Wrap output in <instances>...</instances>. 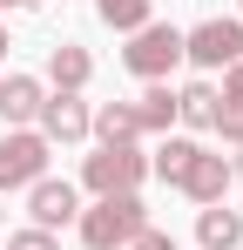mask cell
Instances as JSON below:
<instances>
[{"instance_id":"obj_11","label":"cell","mask_w":243,"mask_h":250,"mask_svg":"<svg viewBox=\"0 0 243 250\" xmlns=\"http://www.w3.org/2000/svg\"><path fill=\"white\" fill-rule=\"evenodd\" d=\"M88 75H95V61H88V47L61 41L54 54H47V82H54V95H81V88H88Z\"/></svg>"},{"instance_id":"obj_6","label":"cell","mask_w":243,"mask_h":250,"mask_svg":"<svg viewBox=\"0 0 243 250\" xmlns=\"http://www.w3.org/2000/svg\"><path fill=\"white\" fill-rule=\"evenodd\" d=\"M27 216H34V230H47V237H54V223H75V216H81L75 183H54V176L27 183Z\"/></svg>"},{"instance_id":"obj_22","label":"cell","mask_w":243,"mask_h":250,"mask_svg":"<svg viewBox=\"0 0 243 250\" xmlns=\"http://www.w3.org/2000/svg\"><path fill=\"white\" fill-rule=\"evenodd\" d=\"M0 7H14V0H0Z\"/></svg>"},{"instance_id":"obj_20","label":"cell","mask_w":243,"mask_h":250,"mask_svg":"<svg viewBox=\"0 0 243 250\" xmlns=\"http://www.w3.org/2000/svg\"><path fill=\"white\" fill-rule=\"evenodd\" d=\"M230 176H243V156H237V163H230Z\"/></svg>"},{"instance_id":"obj_7","label":"cell","mask_w":243,"mask_h":250,"mask_svg":"<svg viewBox=\"0 0 243 250\" xmlns=\"http://www.w3.org/2000/svg\"><path fill=\"white\" fill-rule=\"evenodd\" d=\"M189 203H223V189H230V156H209V149H196V163L182 169V183H176Z\"/></svg>"},{"instance_id":"obj_15","label":"cell","mask_w":243,"mask_h":250,"mask_svg":"<svg viewBox=\"0 0 243 250\" xmlns=\"http://www.w3.org/2000/svg\"><path fill=\"white\" fill-rule=\"evenodd\" d=\"M135 122H142V135H156V128H169L176 122V88H149V95H142V102H135Z\"/></svg>"},{"instance_id":"obj_10","label":"cell","mask_w":243,"mask_h":250,"mask_svg":"<svg viewBox=\"0 0 243 250\" xmlns=\"http://www.w3.org/2000/svg\"><path fill=\"white\" fill-rule=\"evenodd\" d=\"M40 102H47V88L34 82V75H7V82H0V122H34L40 115Z\"/></svg>"},{"instance_id":"obj_19","label":"cell","mask_w":243,"mask_h":250,"mask_svg":"<svg viewBox=\"0 0 243 250\" xmlns=\"http://www.w3.org/2000/svg\"><path fill=\"white\" fill-rule=\"evenodd\" d=\"M128 250H176V244H169L162 230H142V237H135V244H128Z\"/></svg>"},{"instance_id":"obj_9","label":"cell","mask_w":243,"mask_h":250,"mask_svg":"<svg viewBox=\"0 0 243 250\" xmlns=\"http://www.w3.org/2000/svg\"><path fill=\"white\" fill-rule=\"evenodd\" d=\"M209 128H216L223 142H237V149H243V61H237V68H223V95H216Z\"/></svg>"},{"instance_id":"obj_8","label":"cell","mask_w":243,"mask_h":250,"mask_svg":"<svg viewBox=\"0 0 243 250\" xmlns=\"http://www.w3.org/2000/svg\"><path fill=\"white\" fill-rule=\"evenodd\" d=\"M40 135L47 142H81L88 135V102L81 95H47L40 102Z\"/></svg>"},{"instance_id":"obj_17","label":"cell","mask_w":243,"mask_h":250,"mask_svg":"<svg viewBox=\"0 0 243 250\" xmlns=\"http://www.w3.org/2000/svg\"><path fill=\"white\" fill-rule=\"evenodd\" d=\"M196 149H202V142H162V156H156L149 169H156L162 183H182V169L196 163Z\"/></svg>"},{"instance_id":"obj_14","label":"cell","mask_w":243,"mask_h":250,"mask_svg":"<svg viewBox=\"0 0 243 250\" xmlns=\"http://www.w3.org/2000/svg\"><path fill=\"white\" fill-rule=\"evenodd\" d=\"M209 115H216V88H209V82H189V88H176V122H189V128H209Z\"/></svg>"},{"instance_id":"obj_21","label":"cell","mask_w":243,"mask_h":250,"mask_svg":"<svg viewBox=\"0 0 243 250\" xmlns=\"http://www.w3.org/2000/svg\"><path fill=\"white\" fill-rule=\"evenodd\" d=\"M0 54H7V27H0Z\"/></svg>"},{"instance_id":"obj_12","label":"cell","mask_w":243,"mask_h":250,"mask_svg":"<svg viewBox=\"0 0 243 250\" xmlns=\"http://www.w3.org/2000/svg\"><path fill=\"white\" fill-rule=\"evenodd\" d=\"M196 244H202V250H243V216L223 209V203H209V209L196 216Z\"/></svg>"},{"instance_id":"obj_5","label":"cell","mask_w":243,"mask_h":250,"mask_svg":"<svg viewBox=\"0 0 243 250\" xmlns=\"http://www.w3.org/2000/svg\"><path fill=\"white\" fill-rule=\"evenodd\" d=\"M182 61H196V68H237L243 61V21H202L196 34H182Z\"/></svg>"},{"instance_id":"obj_1","label":"cell","mask_w":243,"mask_h":250,"mask_svg":"<svg viewBox=\"0 0 243 250\" xmlns=\"http://www.w3.org/2000/svg\"><path fill=\"white\" fill-rule=\"evenodd\" d=\"M142 230H149L142 196H101L95 209H81V244L88 250H128Z\"/></svg>"},{"instance_id":"obj_16","label":"cell","mask_w":243,"mask_h":250,"mask_svg":"<svg viewBox=\"0 0 243 250\" xmlns=\"http://www.w3.org/2000/svg\"><path fill=\"white\" fill-rule=\"evenodd\" d=\"M95 14L122 27V34H135V27H149V0H95Z\"/></svg>"},{"instance_id":"obj_18","label":"cell","mask_w":243,"mask_h":250,"mask_svg":"<svg viewBox=\"0 0 243 250\" xmlns=\"http://www.w3.org/2000/svg\"><path fill=\"white\" fill-rule=\"evenodd\" d=\"M7 250H61V244H54L47 230H14V237H7Z\"/></svg>"},{"instance_id":"obj_2","label":"cell","mask_w":243,"mask_h":250,"mask_svg":"<svg viewBox=\"0 0 243 250\" xmlns=\"http://www.w3.org/2000/svg\"><path fill=\"white\" fill-rule=\"evenodd\" d=\"M142 176H149V156H142L135 142H101V149L81 163V183H88L95 196H135Z\"/></svg>"},{"instance_id":"obj_13","label":"cell","mask_w":243,"mask_h":250,"mask_svg":"<svg viewBox=\"0 0 243 250\" xmlns=\"http://www.w3.org/2000/svg\"><path fill=\"white\" fill-rule=\"evenodd\" d=\"M88 135H101V142H135V135H142L135 102H108V108H95V115H88Z\"/></svg>"},{"instance_id":"obj_4","label":"cell","mask_w":243,"mask_h":250,"mask_svg":"<svg viewBox=\"0 0 243 250\" xmlns=\"http://www.w3.org/2000/svg\"><path fill=\"white\" fill-rule=\"evenodd\" d=\"M47 135L40 128H14V135H0V189H27L47 176Z\"/></svg>"},{"instance_id":"obj_3","label":"cell","mask_w":243,"mask_h":250,"mask_svg":"<svg viewBox=\"0 0 243 250\" xmlns=\"http://www.w3.org/2000/svg\"><path fill=\"white\" fill-rule=\"evenodd\" d=\"M176 61H182V27H169V21L135 27V41L122 47V68H128V75H142V82H162Z\"/></svg>"}]
</instances>
